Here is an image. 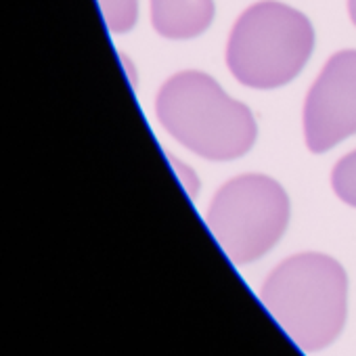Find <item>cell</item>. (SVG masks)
Wrapping results in <instances>:
<instances>
[{"label": "cell", "mask_w": 356, "mask_h": 356, "mask_svg": "<svg viewBox=\"0 0 356 356\" xmlns=\"http://www.w3.org/2000/svg\"><path fill=\"white\" fill-rule=\"evenodd\" d=\"M260 300L296 346L316 352L343 329L348 277L329 256L298 254L266 277Z\"/></svg>", "instance_id": "cell-1"}, {"label": "cell", "mask_w": 356, "mask_h": 356, "mask_svg": "<svg viewBox=\"0 0 356 356\" xmlns=\"http://www.w3.org/2000/svg\"><path fill=\"white\" fill-rule=\"evenodd\" d=\"M155 113L178 143L216 161L241 157L258 134L252 111L202 72L172 76L157 95Z\"/></svg>", "instance_id": "cell-2"}, {"label": "cell", "mask_w": 356, "mask_h": 356, "mask_svg": "<svg viewBox=\"0 0 356 356\" xmlns=\"http://www.w3.org/2000/svg\"><path fill=\"white\" fill-rule=\"evenodd\" d=\"M314 30L300 11L266 0L250 7L235 24L227 63L252 88H279L291 82L310 59Z\"/></svg>", "instance_id": "cell-3"}, {"label": "cell", "mask_w": 356, "mask_h": 356, "mask_svg": "<svg viewBox=\"0 0 356 356\" xmlns=\"http://www.w3.org/2000/svg\"><path fill=\"white\" fill-rule=\"evenodd\" d=\"M206 222L233 264H250L283 237L289 222V197L268 176H237L214 195Z\"/></svg>", "instance_id": "cell-4"}, {"label": "cell", "mask_w": 356, "mask_h": 356, "mask_svg": "<svg viewBox=\"0 0 356 356\" xmlns=\"http://www.w3.org/2000/svg\"><path fill=\"white\" fill-rule=\"evenodd\" d=\"M356 132V51L333 55L304 105V134L312 153H323Z\"/></svg>", "instance_id": "cell-5"}, {"label": "cell", "mask_w": 356, "mask_h": 356, "mask_svg": "<svg viewBox=\"0 0 356 356\" xmlns=\"http://www.w3.org/2000/svg\"><path fill=\"white\" fill-rule=\"evenodd\" d=\"M214 19L212 0H151V22L157 34L187 40L204 34Z\"/></svg>", "instance_id": "cell-6"}, {"label": "cell", "mask_w": 356, "mask_h": 356, "mask_svg": "<svg viewBox=\"0 0 356 356\" xmlns=\"http://www.w3.org/2000/svg\"><path fill=\"white\" fill-rule=\"evenodd\" d=\"M105 26L113 34H124L134 28L138 17V0H99Z\"/></svg>", "instance_id": "cell-7"}, {"label": "cell", "mask_w": 356, "mask_h": 356, "mask_svg": "<svg viewBox=\"0 0 356 356\" xmlns=\"http://www.w3.org/2000/svg\"><path fill=\"white\" fill-rule=\"evenodd\" d=\"M331 185H333V191L337 193V197L341 202L356 208V151L343 155L335 163Z\"/></svg>", "instance_id": "cell-8"}, {"label": "cell", "mask_w": 356, "mask_h": 356, "mask_svg": "<svg viewBox=\"0 0 356 356\" xmlns=\"http://www.w3.org/2000/svg\"><path fill=\"white\" fill-rule=\"evenodd\" d=\"M168 159H170V163H172V168H174L176 176L181 178V183L185 185L187 195H189V197H195V195H197V191H200V181H197L195 172H193L189 165H185L181 159H176V157H172V155H168Z\"/></svg>", "instance_id": "cell-9"}, {"label": "cell", "mask_w": 356, "mask_h": 356, "mask_svg": "<svg viewBox=\"0 0 356 356\" xmlns=\"http://www.w3.org/2000/svg\"><path fill=\"white\" fill-rule=\"evenodd\" d=\"M348 11H350V19L356 26V0H348Z\"/></svg>", "instance_id": "cell-10"}]
</instances>
